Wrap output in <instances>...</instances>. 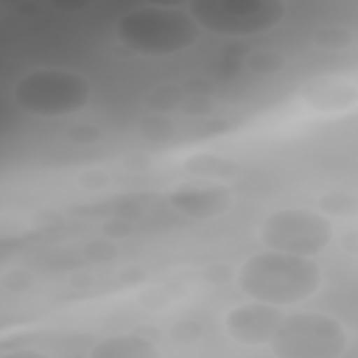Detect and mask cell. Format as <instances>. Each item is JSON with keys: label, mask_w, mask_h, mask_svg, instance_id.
Segmentation results:
<instances>
[{"label": "cell", "mask_w": 358, "mask_h": 358, "mask_svg": "<svg viewBox=\"0 0 358 358\" xmlns=\"http://www.w3.org/2000/svg\"><path fill=\"white\" fill-rule=\"evenodd\" d=\"M185 173H190L193 179H210V182H224V179H232L241 165L229 157H218V154H196L190 157L185 165Z\"/></svg>", "instance_id": "30bf717a"}, {"label": "cell", "mask_w": 358, "mask_h": 358, "mask_svg": "<svg viewBox=\"0 0 358 358\" xmlns=\"http://www.w3.org/2000/svg\"><path fill=\"white\" fill-rule=\"evenodd\" d=\"M90 3H92V0H48V6H50V8L64 11V14L84 11V8H90Z\"/></svg>", "instance_id": "ac0fdd59"}, {"label": "cell", "mask_w": 358, "mask_h": 358, "mask_svg": "<svg viewBox=\"0 0 358 358\" xmlns=\"http://www.w3.org/2000/svg\"><path fill=\"white\" fill-rule=\"evenodd\" d=\"M310 90L313 92H305L308 103L319 106V109H341V106H350L358 98V92L350 84H341V81H324V84H316Z\"/></svg>", "instance_id": "8fae6325"}, {"label": "cell", "mask_w": 358, "mask_h": 358, "mask_svg": "<svg viewBox=\"0 0 358 358\" xmlns=\"http://www.w3.org/2000/svg\"><path fill=\"white\" fill-rule=\"evenodd\" d=\"M316 207L327 218H355L358 215V196L350 190H330V193L319 196Z\"/></svg>", "instance_id": "7c38bea8"}, {"label": "cell", "mask_w": 358, "mask_h": 358, "mask_svg": "<svg viewBox=\"0 0 358 358\" xmlns=\"http://www.w3.org/2000/svg\"><path fill=\"white\" fill-rule=\"evenodd\" d=\"M350 333L330 313H285L268 352L277 358H336L347 350Z\"/></svg>", "instance_id": "277c9868"}, {"label": "cell", "mask_w": 358, "mask_h": 358, "mask_svg": "<svg viewBox=\"0 0 358 358\" xmlns=\"http://www.w3.org/2000/svg\"><path fill=\"white\" fill-rule=\"evenodd\" d=\"M341 246H344L347 252H358V229H347V232L341 235Z\"/></svg>", "instance_id": "d6986e66"}, {"label": "cell", "mask_w": 358, "mask_h": 358, "mask_svg": "<svg viewBox=\"0 0 358 358\" xmlns=\"http://www.w3.org/2000/svg\"><path fill=\"white\" fill-rule=\"evenodd\" d=\"M201 25L187 8L173 6H137L115 20V39L140 56H171L196 45Z\"/></svg>", "instance_id": "7a4b0ae2"}, {"label": "cell", "mask_w": 358, "mask_h": 358, "mask_svg": "<svg viewBox=\"0 0 358 358\" xmlns=\"http://www.w3.org/2000/svg\"><path fill=\"white\" fill-rule=\"evenodd\" d=\"M90 355L92 358H157L159 347L145 336L126 333V336H103L90 350Z\"/></svg>", "instance_id": "9c48e42d"}, {"label": "cell", "mask_w": 358, "mask_h": 358, "mask_svg": "<svg viewBox=\"0 0 358 358\" xmlns=\"http://www.w3.org/2000/svg\"><path fill=\"white\" fill-rule=\"evenodd\" d=\"M148 3H154V6H173V8H179V3H182V0H148Z\"/></svg>", "instance_id": "ffe728a7"}, {"label": "cell", "mask_w": 358, "mask_h": 358, "mask_svg": "<svg viewBox=\"0 0 358 358\" xmlns=\"http://www.w3.org/2000/svg\"><path fill=\"white\" fill-rule=\"evenodd\" d=\"M140 131H143L148 140H168V137L176 131V123L171 120L168 112H154V109H148V115L140 120Z\"/></svg>", "instance_id": "9a60e30c"}, {"label": "cell", "mask_w": 358, "mask_h": 358, "mask_svg": "<svg viewBox=\"0 0 358 358\" xmlns=\"http://www.w3.org/2000/svg\"><path fill=\"white\" fill-rule=\"evenodd\" d=\"M168 207L190 221H210L232 210L235 193L227 182H210V179H196L187 185H179L168 190L165 196Z\"/></svg>", "instance_id": "ba28073f"}, {"label": "cell", "mask_w": 358, "mask_h": 358, "mask_svg": "<svg viewBox=\"0 0 358 358\" xmlns=\"http://www.w3.org/2000/svg\"><path fill=\"white\" fill-rule=\"evenodd\" d=\"M235 282L252 299L288 308V305L308 302L310 296L319 294L322 266L308 255L263 246L260 252L241 260Z\"/></svg>", "instance_id": "6da1fadb"}, {"label": "cell", "mask_w": 358, "mask_h": 358, "mask_svg": "<svg viewBox=\"0 0 358 358\" xmlns=\"http://www.w3.org/2000/svg\"><path fill=\"white\" fill-rule=\"evenodd\" d=\"M282 316H285V310L280 305H271V302L246 296V302H238V305L227 308L221 324H224V333L235 344H243V347H268V341L274 338Z\"/></svg>", "instance_id": "52a82bcc"}, {"label": "cell", "mask_w": 358, "mask_h": 358, "mask_svg": "<svg viewBox=\"0 0 358 358\" xmlns=\"http://www.w3.org/2000/svg\"><path fill=\"white\" fill-rule=\"evenodd\" d=\"M257 235L268 249L316 257L336 241V224L319 207H280L263 218Z\"/></svg>", "instance_id": "5b68a950"}, {"label": "cell", "mask_w": 358, "mask_h": 358, "mask_svg": "<svg viewBox=\"0 0 358 358\" xmlns=\"http://www.w3.org/2000/svg\"><path fill=\"white\" fill-rule=\"evenodd\" d=\"M182 87H159V90H154L151 95H148V109H154V112H171V109H176L179 103H182Z\"/></svg>", "instance_id": "2e32d148"}, {"label": "cell", "mask_w": 358, "mask_h": 358, "mask_svg": "<svg viewBox=\"0 0 358 358\" xmlns=\"http://www.w3.org/2000/svg\"><path fill=\"white\" fill-rule=\"evenodd\" d=\"M64 137H67L70 143H76V145H90V143H98V140L103 137V131H101V126H95V123H76V126L67 129Z\"/></svg>", "instance_id": "e0dca14e"}, {"label": "cell", "mask_w": 358, "mask_h": 358, "mask_svg": "<svg viewBox=\"0 0 358 358\" xmlns=\"http://www.w3.org/2000/svg\"><path fill=\"white\" fill-rule=\"evenodd\" d=\"M243 67L257 73V76H274V73H280L285 67V56L277 53V50H255V53L246 56Z\"/></svg>", "instance_id": "5bb4252c"}, {"label": "cell", "mask_w": 358, "mask_h": 358, "mask_svg": "<svg viewBox=\"0 0 358 358\" xmlns=\"http://www.w3.org/2000/svg\"><path fill=\"white\" fill-rule=\"evenodd\" d=\"M92 98V84L73 67H34L11 87V101L34 117H64L81 112Z\"/></svg>", "instance_id": "3957f363"}, {"label": "cell", "mask_w": 358, "mask_h": 358, "mask_svg": "<svg viewBox=\"0 0 358 358\" xmlns=\"http://www.w3.org/2000/svg\"><path fill=\"white\" fill-rule=\"evenodd\" d=\"M352 39H355V34L350 28H344V25H324V28H319L313 34L310 42L316 48H322V50H344V48L352 45Z\"/></svg>", "instance_id": "4fadbf2b"}, {"label": "cell", "mask_w": 358, "mask_h": 358, "mask_svg": "<svg viewBox=\"0 0 358 358\" xmlns=\"http://www.w3.org/2000/svg\"><path fill=\"white\" fill-rule=\"evenodd\" d=\"M187 11L201 31L218 36H255L282 22L285 0H187Z\"/></svg>", "instance_id": "8992f818"}]
</instances>
